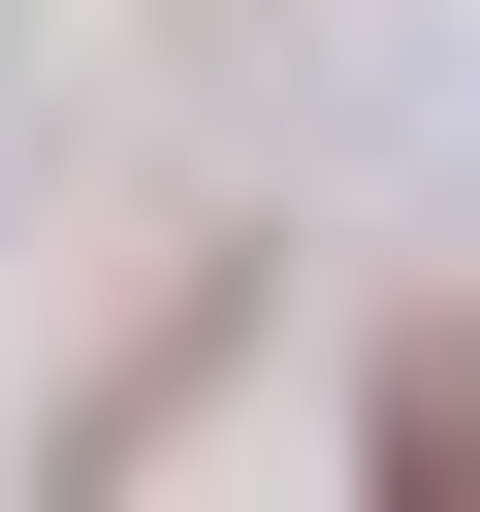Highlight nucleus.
I'll list each match as a JSON object with an SVG mask.
<instances>
[{
  "instance_id": "obj_1",
  "label": "nucleus",
  "mask_w": 480,
  "mask_h": 512,
  "mask_svg": "<svg viewBox=\"0 0 480 512\" xmlns=\"http://www.w3.org/2000/svg\"><path fill=\"white\" fill-rule=\"evenodd\" d=\"M352 480H384V512H416V480L480 512V320H416V352H384V416H352Z\"/></svg>"
}]
</instances>
